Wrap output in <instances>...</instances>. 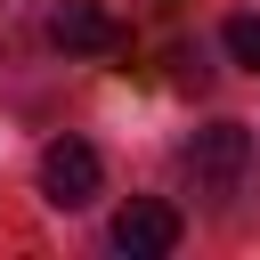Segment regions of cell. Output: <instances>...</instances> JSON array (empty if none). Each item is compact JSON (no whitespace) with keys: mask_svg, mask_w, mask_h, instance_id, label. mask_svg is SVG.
Returning a JSON list of instances; mask_svg holds the SVG:
<instances>
[{"mask_svg":"<svg viewBox=\"0 0 260 260\" xmlns=\"http://www.w3.org/2000/svg\"><path fill=\"white\" fill-rule=\"evenodd\" d=\"M106 236H114V252H122V260H162V252L179 244V211H171V203H154V195H138V203H122V211H114V228H106Z\"/></svg>","mask_w":260,"mask_h":260,"instance_id":"cell-3","label":"cell"},{"mask_svg":"<svg viewBox=\"0 0 260 260\" xmlns=\"http://www.w3.org/2000/svg\"><path fill=\"white\" fill-rule=\"evenodd\" d=\"M252 130L244 122H211V130H195L187 138V179H195V195L203 203H236L244 187H252Z\"/></svg>","mask_w":260,"mask_h":260,"instance_id":"cell-1","label":"cell"},{"mask_svg":"<svg viewBox=\"0 0 260 260\" xmlns=\"http://www.w3.org/2000/svg\"><path fill=\"white\" fill-rule=\"evenodd\" d=\"M219 41H228V57H236L244 73H260V16H228Z\"/></svg>","mask_w":260,"mask_h":260,"instance_id":"cell-5","label":"cell"},{"mask_svg":"<svg viewBox=\"0 0 260 260\" xmlns=\"http://www.w3.org/2000/svg\"><path fill=\"white\" fill-rule=\"evenodd\" d=\"M98 187H106V162H98L89 138H57V146L41 154V203H57V211H89Z\"/></svg>","mask_w":260,"mask_h":260,"instance_id":"cell-2","label":"cell"},{"mask_svg":"<svg viewBox=\"0 0 260 260\" xmlns=\"http://www.w3.org/2000/svg\"><path fill=\"white\" fill-rule=\"evenodd\" d=\"M49 41H57V49H81V57H98V49H122V24H114L98 0H57V16H49Z\"/></svg>","mask_w":260,"mask_h":260,"instance_id":"cell-4","label":"cell"}]
</instances>
